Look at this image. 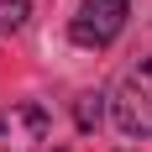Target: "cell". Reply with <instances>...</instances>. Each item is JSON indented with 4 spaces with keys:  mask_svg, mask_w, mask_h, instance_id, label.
<instances>
[{
    "mask_svg": "<svg viewBox=\"0 0 152 152\" xmlns=\"http://www.w3.org/2000/svg\"><path fill=\"white\" fill-rule=\"evenodd\" d=\"M26 16H31V0H0V37H5V31H16Z\"/></svg>",
    "mask_w": 152,
    "mask_h": 152,
    "instance_id": "5b68a950",
    "label": "cell"
},
{
    "mask_svg": "<svg viewBox=\"0 0 152 152\" xmlns=\"http://www.w3.org/2000/svg\"><path fill=\"white\" fill-rule=\"evenodd\" d=\"M105 94H79V105H74V121H79V131H94L100 126V115H105V105H100Z\"/></svg>",
    "mask_w": 152,
    "mask_h": 152,
    "instance_id": "277c9868",
    "label": "cell"
},
{
    "mask_svg": "<svg viewBox=\"0 0 152 152\" xmlns=\"http://www.w3.org/2000/svg\"><path fill=\"white\" fill-rule=\"evenodd\" d=\"M126 16H131L126 0H84L79 16L68 21V37H74L79 47H110L126 31Z\"/></svg>",
    "mask_w": 152,
    "mask_h": 152,
    "instance_id": "7a4b0ae2",
    "label": "cell"
},
{
    "mask_svg": "<svg viewBox=\"0 0 152 152\" xmlns=\"http://www.w3.org/2000/svg\"><path fill=\"white\" fill-rule=\"evenodd\" d=\"M47 126H53L47 105H31V100L0 110V152H37L47 142Z\"/></svg>",
    "mask_w": 152,
    "mask_h": 152,
    "instance_id": "3957f363",
    "label": "cell"
},
{
    "mask_svg": "<svg viewBox=\"0 0 152 152\" xmlns=\"http://www.w3.org/2000/svg\"><path fill=\"white\" fill-rule=\"evenodd\" d=\"M121 152H131V147H121Z\"/></svg>",
    "mask_w": 152,
    "mask_h": 152,
    "instance_id": "8992f818",
    "label": "cell"
},
{
    "mask_svg": "<svg viewBox=\"0 0 152 152\" xmlns=\"http://www.w3.org/2000/svg\"><path fill=\"white\" fill-rule=\"evenodd\" d=\"M110 115L126 137H152V58L121 74V84L110 94Z\"/></svg>",
    "mask_w": 152,
    "mask_h": 152,
    "instance_id": "6da1fadb",
    "label": "cell"
}]
</instances>
